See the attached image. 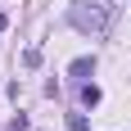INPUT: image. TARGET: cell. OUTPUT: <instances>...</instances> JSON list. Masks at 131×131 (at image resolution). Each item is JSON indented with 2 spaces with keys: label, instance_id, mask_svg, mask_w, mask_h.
<instances>
[{
  "label": "cell",
  "instance_id": "cell-2",
  "mask_svg": "<svg viewBox=\"0 0 131 131\" xmlns=\"http://www.w3.org/2000/svg\"><path fill=\"white\" fill-rule=\"evenodd\" d=\"M72 77H91L95 72V54H81V59H72V68H68Z\"/></svg>",
  "mask_w": 131,
  "mask_h": 131
},
{
  "label": "cell",
  "instance_id": "cell-1",
  "mask_svg": "<svg viewBox=\"0 0 131 131\" xmlns=\"http://www.w3.org/2000/svg\"><path fill=\"white\" fill-rule=\"evenodd\" d=\"M113 18H118L113 0H72V9H68V23L77 32H86V36H108Z\"/></svg>",
  "mask_w": 131,
  "mask_h": 131
},
{
  "label": "cell",
  "instance_id": "cell-4",
  "mask_svg": "<svg viewBox=\"0 0 131 131\" xmlns=\"http://www.w3.org/2000/svg\"><path fill=\"white\" fill-rule=\"evenodd\" d=\"M68 131H91V127H86V118H81V113H68Z\"/></svg>",
  "mask_w": 131,
  "mask_h": 131
},
{
  "label": "cell",
  "instance_id": "cell-5",
  "mask_svg": "<svg viewBox=\"0 0 131 131\" xmlns=\"http://www.w3.org/2000/svg\"><path fill=\"white\" fill-rule=\"evenodd\" d=\"M0 27H9V18H5V14H0Z\"/></svg>",
  "mask_w": 131,
  "mask_h": 131
},
{
  "label": "cell",
  "instance_id": "cell-3",
  "mask_svg": "<svg viewBox=\"0 0 131 131\" xmlns=\"http://www.w3.org/2000/svg\"><path fill=\"white\" fill-rule=\"evenodd\" d=\"M100 100H104V95H100V86H95V81H81V104H86V108H95Z\"/></svg>",
  "mask_w": 131,
  "mask_h": 131
}]
</instances>
